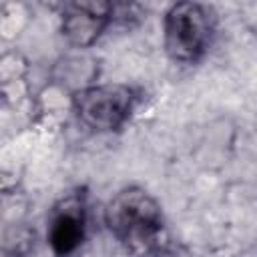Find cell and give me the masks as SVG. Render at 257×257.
<instances>
[{
    "mask_svg": "<svg viewBox=\"0 0 257 257\" xmlns=\"http://www.w3.org/2000/svg\"><path fill=\"white\" fill-rule=\"evenodd\" d=\"M215 14L207 4L177 2L163 16V46L177 64H195L209 50Z\"/></svg>",
    "mask_w": 257,
    "mask_h": 257,
    "instance_id": "7a4b0ae2",
    "label": "cell"
},
{
    "mask_svg": "<svg viewBox=\"0 0 257 257\" xmlns=\"http://www.w3.org/2000/svg\"><path fill=\"white\" fill-rule=\"evenodd\" d=\"M86 237V199L82 191L68 193L46 219V243L54 257H72Z\"/></svg>",
    "mask_w": 257,
    "mask_h": 257,
    "instance_id": "277c9868",
    "label": "cell"
},
{
    "mask_svg": "<svg viewBox=\"0 0 257 257\" xmlns=\"http://www.w3.org/2000/svg\"><path fill=\"white\" fill-rule=\"evenodd\" d=\"M137 96L128 84H88L70 94V108L78 122L92 133H114L133 114Z\"/></svg>",
    "mask_w": 257,
    "mask_h": 257,
    "instance_id": "3957f363",
    "label": "cell"
},
{
    "mask_svg": "<svg viewBox=\"0 0 257 257\" xmlns=\"http://www.w3.org/2000/svg\"><path fill=\"white\" fill-rule=\"evenodd\" d=\"M110 2H70L64 4L60 16V32L64 40L76 48H90L112 20Z\"/></svg>",
    "mask_w": 257,
    "mask_h": 257,
    "instance_id": "5b68a950",
    "label": "cell"
},
{
    "mask_svg": "<svg viewBox=\"0 0 257 257\" xmlns=\"http://www.w3.org/2000/svg\"><path fill=\"white\" fill-rule=\"evenodd\" d=\"M28 94V60L18 50L0 54V100L20 102Z\"/></svg>",
    "mask_w": 257,
    "mask_h": 257,
    "instance_id": "8992f818",
    "label": "cell"
},
{
    "mask_svg": "<svg viewBox=\"0 0 257 257\" xmlns=\"http://www.w3.org/2000/svg\"><path fill=\"white\" fill-rule=\"evenodd\" d=\"M104 225L135 257H151L167 243V223L161 203L137 185L116 191L106 201Z\"/></svg>",
    "mask_w": 257,
    "mask_h": 257,
    "instance_id": "6da1fadb",
    "label": "cell"
},
{
    "mask_svg": "<svg viewBox=\"0 0 257 257\" xmlns=\"http://www.w3.org/2000/svg\"><path fill=\"white\" fill-rule=\"evenodd\" d=\"M34 245V231L22 227V225H14L8 233H6V243H4V251L10 257H24Z\"/></svg>",
    "mask_w": 257,
    "mask_h": 257,
    "instance_id": "52a82bcc",
    "label": "cell"
},
{
    "mask_svg": "<svg viewBox=\"0 0 257 257\" xmlns=\"http://www.w3.org/2000/svg\"><path fill=\"white\" fill-rule=\"evenodd\" d=\"M0 257H10V255H8V253H6V251L0 247Z\"/></svg>",
    "mask_w": 257,
    "mask_h": 257,
    "instance_id": "ba28073f",
    "label": "cell"
}]
</instances>
